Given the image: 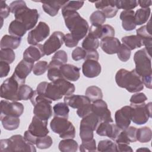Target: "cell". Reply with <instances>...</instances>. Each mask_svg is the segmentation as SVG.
Returning <instances> with one entry per match:
<instances>
[{
  "label": "cell",
  "mask_w": 152,
  "mask_h": 152,
  "mask_svg": "<svg viewBox=\"0 0 152 152\" xmlns=\"http://www.w3.org/2000/svg\"><path fill=\"white\" fill-rule=\"evenodd\" d=\"M74 84L62 78L55 81L40 83L36 91L49 100L56 101L62 98L63 96H70L75 91Z\"/></svg>",
  "instance_id": "1"
},
{
  "label": "cell",
  "mask_w": 152,
  "mask_h": 152,
  "mask_svg": "<svg viewBox=\"0 0 152 152\" xmlns=\"http://www.w3.org/2000/svg\"><path fill=\"white\" fill-rule=\"evenodd\" d=\"M10 8L15 20L23 24L27 30L33 28L37 24L40 17L38 11L27 7L25 1H13L10 4Z\"/></svg>",
  "instance_id": "2"
},
{
  "label": "cell",
  "mask_w": 152,
  "mask_h": 152,
  "mask_svg": "<svg viewBox=\"0 0 152 152\" xmlns=\"http://www.w3.org/2000/svg\"><path fill=\"white\" fill-rule=\"evenodd\" d=\"M135 70L141 77L143 84L149 89L152 88L151 57L145 48L137 51L134 55Z\"/></svg>",
  "instance_id": "3"
},
{
  "label": "cell",
  "mask_w": 152,
  "mask_h": 152,
  "mask_svg": "<svg viewBox=\"0 0 152 152\" xmlns=\"http://www.w3.org/2000/svg\"><path fill=\"white\" fill-rule=\"evenodd\" d=\"M62 14L71 35L78 42L84 38L89 28L87 21L77 11H66Z\"/></svg>",
  "instance_id": "4"
},
{
  "label": "cell",
  "mask_w": 152,
  "mask_h": 152,
  "mask_svg": "<svg viewBox=\"0 0 152 152\" xmlns=\"http://www.w3.org/2000/svg\"><path fill=\"white\" fill-rule=\"evenodd\" d=\"M115 81L119 87L125 88L129 93L138 92L144 88L142 78L135 69L131 71L120 69L116 74Z\"/></svg>",
  "instance_id": "5"
},
{
  "label": "cell",
  "mask_w": 152,
  "mask_h": 152,
  "mask_svg": "<svg viewBox=\"0 0 152 152\" xmlns=\"http://www.w3.org/2000/svg\"><path fill=\"white\" fill-rule=\"evenodd\" d=\"M1 151H36L34 144L21 135H14L0 141Z\"/></svg>",
  "instance_id": "6"
},
{
  "label": "cell",
  "mask_w": 152,
  "mask_h": 152,
  "mask_svg": "<svg viewBox=\"0 0 152 152\" xmlns=\"http://www.w3.org/2000/svg\"><path fill=\"white\" fill-rule=\"evenodd\" d=\"M34 106L33 113L39 118L48 121L52 115V100L39 94L36 90L30 99Z\"/></svg>",
  "instance_id": "7"
},
{
  "label": "cell",
  "mask_w": 152,
  "mask_h": 152,
  "mask_svg": "<svg viewBox=\"0 0 152 152\" xmlns=\"http://www.w3.org/2000/svg\"><path fill=\"white\" fill-rule=\"evenodd\" d=\"M25 82L20 80L14 74L7 78L1 84L0 87L1 97L12 102L20 100L18 93L20 87L24 84Z\"/></svg>",
  "instance_id": "8"
},
{
  "label": "cell",
  "mask_w": 152,
  "mask_h": 152,
  "mask_svg": "<svg viewBox=\"0 0 152 152\" xmlns=\"http://www.w3.org/2000/svg\"><path fill=\"white\" fill-rule=\"evenodd\" d=\"M64 103L74 109H77V114L81 118L91 112V101L86 96L71 94L65 96Z\"/></svg>",
  "instance_id": "9"
},
{
  "label": "cell",
  "mask_w": 152,
  "mask_h": 152,
  "mask_svg": "<svg viewBox=\"0 0 152 152\" xmlns=\"http://www.w3.org/2000/svg\"><path fill=\"white\" fill-rule=\"evenodd\" d=\"M51 129L63 139L74 138L75 136V129L68 118L54 116L50 123Z\"/></svg>",
  "instance_id": "10"
},
{
  "label": "cell",
  "mask_w": 152,
  "mask_h": 152,
  "mask_svg": "<svg viewBox=\"0 0 152 152\" xmlns=\"http://www.w3.org/2000/svg\"><path fill=\"white\" fill-rule=\"evenodd\" d=\"M131 121L137 125H143L151 118V102L131 106Z\"/></svg>",
  "instance_id": "11"
},
{
  "label": "cell",
  "mask_w": 152,
  "mask_h": 152,
  "mask_svg": "<svg viewBox=\"0 0 152 152\" xmlns=\"http://www.w3.org/2000/svg\"><path fill=\"white\" fill-rule=\"evenodd\" d=\"M49 34V26L46 23L40 21L37 26L28 33L27 42L30 45H37L47 38Z\"/></svg>",
  "instance_id": "12"
},
{
  "label": "cell",
  "mask_w": 152,
  "mask_h": 152,
  "mask_svg": "<svg viewBox=\"0 0 152 152\" xmlns=\"http://www.w3.org/2000/svg\"><path fill=\"white\" fill-rule=\"evenodd\" d=\"M65 35L60 31H54L43 44V50L46 55L56 52L63 45Z\"/></svg>",
  "instance_id": "13"
},
{
  "label": "cell",
  "mask_w": 152,
  "mask_h": 152,
  "mask_svg": "<svg viewBox=\"0 0 152 152\" xmlns=\"http://www.w3.org/2000/svg\"><path fill=\"white\" fill-rule=\"evenodd\" d=\"M24 106L17 102L1 101V116H10L19 118L24 112Z\"/></svg>",
  "instance_id": "14"
},
{
  "label": "cell",
  "mask_w": 152,
  "mask_h": 152,
  "mask_svg": "<svg viewBox=\"0 0 152 152\" xmlns=\"http://www.w3.org/2000/svg\"><path fill=\"white\" fill-rule=\"evenodd\" d=\"M91 112L99 118L100 122H113L107 103L102 99L93 102L91 104Z\"/></svg>",
  "instance_id": "15"
},
{
  "label": "cell",
  "mask_w": 152,
  "mask_h": 152,
  "mask_svg": "<svg viewBox=\"0 0 152 152\" xmlns=\"http://www.w3.org/2000/svg\"><path fill=\"white\" fill-rule=\"evenodd\" d=\"M48 121L43 120L34 116L28 126V131L36 138L44 137L49 133L48 128Z\"/></svg>",
  "instance_id": "16"
},
{
  "label": "cell",
  "mask_w": 152,
  "mask_h": 152,
  "mask_svg": "<svg viewBox=\"0 0 152 152\" xmlns=\"http://www.w3.org/2000/svg\"><path fill=\"white\" fill-rule=\"evenodd\" d=\"M96 133L100 136L107 137L112 140H115L122 131L113 122H100L97 126Z\"/></svg>",
  "instance_id": "17"
},
{
  "label": "cell",
  "mask_w": 152,
  "mask_h": 152,
  "mask_svg": "<svg viewBox=\"0 0 152 152\" xmlns=\"http://www.w3.org/2000/svg\"><path fill=\"white\" fill-rule=\"evenodd\" d=\"M115 119L116 125L121 130L128 128L131 121V106H125L118 110L115 114Z\"/></svg>",
  "instance_id": "18"
},
{
  "label": "cell",
  "mask_w": 152,
  "mask_h": 152,
  "mask_svg": "<svg viewBox=\"0 0 152 152\" xmlns=\"http://www.w3.org/2000/svg\"><path fill=\"white\" fill-rule=\"evenodd\" d=\"M95 7L101 11L105 15L106 18L114 17L118 11L116 6V0H104L94 2Z\"/></svg>",
  "instance_id": "19"
},
{
  "label": "cell",
  "mask_w": 152,
  "mask_h": 152,
  "mask_svg": "<svg viewBox=\"0 0 152 152\" xmlns=\"http://www.w3.org/2000/svg\"><path fill=\"white\" fill-rule=\"evenodd\" d=\"M88 34L98 39H103L106 37H114L115 31L114 28L109 24H104L100 26H94L91 25L88 28Z\"/></svg>",
  "instance_id": "20"
},
{
  "label": "cell",
  "mask_w": 152,
  "mask_h": 152,
  "mask_svg": "<svg viewBox=\"0 0 152 152\" xmlns=\"http://www.w3.org/2000/svg\"><path fill=\"white\" fill-rule=\"evenodd\" d=\"M137 35L139 36L142 40L143 45L148 52L151 55V44H152V33H151V20L148 23L140 28H138L136 31Z\"/></svg>",
  "instance_id": "21"
},
{
  "label": "cell",
  "mask_w": 152,
  "mask_h": 152,
  "mask_svg": "<svg viewBox=\"0 0 152 152\" xmlns=\"http://www.w3.org/2000/svg\"><path fill=\"white\" fill-rule=\"evenodd\" d=\"M44 55H45V53L43 50V46L41 44H37L30 46L24 50L23 52V59L34 63Z\"/></svg>",
  "instance_id": "22"
},
{
  "label": "cell",
  "mask_w": 152,
  "mask_h": 152,
  "mask_svg": "<svg viewBox=\"0 0 152 152\" xmlns=\"http://www.w3.org/2000/svg\"><path fill=\"white\" fill-rule=\"evenodd\" d=\"M101 65L96 61L85 60L82 65V71L84 75L87 78H94L101 72Z\"/></svg>",
  "instance_id": "23"
},
{
  "label": "cell",
  "mask_w": 152,
  "mask_h": 152,
  "mask_svg": "<svg viewBox=\"0 0 152 152\" xmlns=\"http://www.w3.org/2000/svg\"><path fill=\"white\" fill-rule=\"evenodd\" d=\"M34 63L22 59L16 66L14 74L20 80L25 82L26 78L33 70Z\"/></svg>",
  "instance_id": "24"
},
{
  "label": "cell",
  "mask_w": 152,
  "mask_h": 152,
  "mask_svg": "<svg viewBox=\"0 0 152 152\" xmlns=\"http://www.w3.org/2000/svg\"><path fill=\"white\" fill-rule=\"evenodd\" d=\"M121 45L119 39L114 37L104 38L101 39L100 42L102 49L109 55L116 53Z\"/></svg>",
  "instance_id": "25"
},
{
  "label": "cell",
  "mask_w": 152,
  "mask_h": 152,
  "mask_svg": "<svg viewBox=\"0 0 152 152\" xmlns=\"http://www.w3.org/2000/svg\"><path fill=\"white\" fill-rule=\"evenodd\" d=\"M63 78L70 81H76L80 78V68L71 64H64L60 68Z\"/></svg>",
  "instance_id": "26"
},
{
  "label": "cell",
  "mask_w": 152,
  "mask_h": 152,
  "mask_svg": "<svg viewBox=\"0 0 152 152\" xmlns=\"http://www.w3.org/2000/svg\"><path fill=\"white\" fill-rule=\"evenodd\" d=\"M134 14V10H124L121 12L120 19L122 21V26L125 30L131 31L136 28Z\"/></svg>",
  "instance_id": "27"
},
{
  "label": "cell",
  "mask_w": 152,
  "mask_h": 152,
  "mask_svg": "<svg viewBox=\"0 0 152 152\" xmlns=\"http://www.w3.org/2000/svg\"><path fill=\"white\" fill-rule=\"evenodd\" d=\"M67 1H39L42 4L43 11L50 16L54 17L58 14L59 10L66 3Z\"/></svg>",
  "instance_id": "28"
},
{
  "label": "cell",
  "mask_w": 152,
  "mask_h": 152,
  "mask_svg": "<svg viewBox=\"0 0 152 152\" xmlns=\"http://www.w3.org/2000/svg\"><path fill=\"white\" fill-rule=\"evenodd\" d=\"M21 42V38L15 37L12 35H4L0 42L1 49H16L19 47Z\"/></svg>",
  "instance_id": "29"
},
{
  "label": "cell",
  "mask_w": 152,
  "mask_h": 152,
  "mask_svg": "<svg viewBox=\"0 0 152 152\" xmlns=\"http://www.w3.org/2000/svg\"><path fill=\"white\" fill-rule=\"evenodd\" d=\"M63 65L60 62L54 60H51L48 65L47 77L51 81H55L60 78H62V74L60 68Z\"/></svg>",
  "instance_id": "30"
},
{
  "label": "cell",
  "mask_w": 152,
  "mask_h": 152,
  "mask_svg": "<svg viewBox=\"0 0 152 152\" xmlns=\"http://www.w3.org/2000/svg\"><path fill=\"white\" fill-rule=\"evenodd\" d=\"M100 122V121L99 118L93 113L91 112L82 118L80 122V128H84L94 131L96 129Z\"/></svg>",
  "instance_id": "31"
},
{
  "label": "cell",
  "mask_w": 152,
  "mask_h": 152,
  "mask_svg": "<svg viewBox=\"0 0 152 152\" xmlns=\"http://www.w3.org/2000/svg\"><path fill=\"white\" fill-rule=\"evenodd\" d=\"M27 31V30L25 26L16 20L12 21L8 27L9 33L12 36L18 37H23Z\"/></svg>",
  "instance_id": "32"
},
{
  "label": "cell",
  "mask_w": 152,
  "mask_h": 152,
  "mask_svg": "<svg viewBox=\"0 0 152 152\" xmlns=\"http://www.w3.org/2000/svg\"><path fill=\"white\" fill-rule=\"evenodd\" d=\"M0 119L5 129L12 131L17 129L19 127L20 123L19 118L10 116H0Z\"/></svg>",
  "instance_id": "33"
},
{
  "label": "cell",
  "mask_w": 152,
  "mask_h": 152,
  "mask_svg": "<svg viewBox=\"0 0 152 152\" xmlns=\"http://www.w3.org/2000/svg\"><path fill=\"white\" fill-rule=\"evenodd\" d=\"M121 40L123 44L127 46L130 50H134L143 46L142 39L137 35L124 36L122 38Z\"/></svg>",
  "instance_id": "34"
},
{
  "label": "cell",
  "mask_w": 152,
  "mask_h": 152,
  "mask_svg": "<svg viewBox=\"0 0 152 152\" xmlns=\"http://www.w3.org/2000/svg\"><path fill=\"white\" fill-rule=\"evenodd\" d=\"M58 148L61 151L75 152L78 150V144L73 138H66L59 142Z\"/></svg>",
  "instance_id": "35"
},
{
  "label": "cell",
  "mask_w": 152,
  "mask_h": 152,
  "mask_svg": "<svg viewBox=\"0 0 152 152\" xmlns=\"http://www.w3.org/2000/svg\"><path fill=\"white\" fill-rule=\"evenodd\" d=\"M150 12L151 10L150 8L137 10L134 14L135 24L140 26L145 23L150 17Z\"/></svg>",
  "instance_id": "36"
},
{
  "label": "cell",
  "mask_w": 152,
  "mask_h": 152,
  "mask_svg": "<svg viewBox=\"0 0 152 152\" xmlns=\"http://www.w3.org/2000/svg\"><path fill=\"white\" fill-rule=\"evenodd\" d=\"M100 45L98 39L88 34L82 42V48L86 50H96Z\"/></svg>",
  "instance_id": "37"
},
{
  "label": "cell",
  "mask_w": 152,
  "mask_h": 152,
  "mask_svg": "<svg viewBox=\"0 0 152 152\" xmlns=\"http://www.w3.org/2000/svg\"><path fill=\"white\" fill-rule=\"evenodd\" d=\"M85 95L93 102L97 100L102 99L103 97L102 90L96 86H91L87 87L85 92Z\"/></svg>",
  "instance_id": "38"
},
{
  "label": "cell",
  "mask_w": 152,
  "mask_h": 152,
  "mask_svg": "<svg viewBox=\"0 0 152 152\" xmlns=\"http://www.w3.org/2000/svg\"><path fill=\"white\" fill-rule=\"evenodd\" d=\"M152 137V132L151 129L147 126H144L137 129V139L141 143L149 142Z\"/></svg>",
  "instance_id": "39"
},
{
  "label": "cell",
  "mask_w": 152,
  "mask_h": 152,
  "mask_svg": "<svg viewBox=\"0 0 152 152\" xmlns=\"http://www.w3.org/2000/svg\"><path fill=\"white\" fill-rule=\"evenodd\" d=\"M55 116L68 118L69 109L65 103H58L53 107Z\"/></svg>",
  "instance_id": "40"
},
{
  "label": "cell",
  "mask_w": 152,
  "mask_h": 152,
  "mask_svg": "<svg viewBox=\"0 0 152 152\" xmlns=\"http://www.w3.org/2000/svg\"><path fill=\"white\" fill-rule=\"evenodd\" d=\"M97 148L98 151H117L116 144L110 140L100 141Z\"/></svg>",
  "instance_id": "41"
},
{
  "label": "cell",
  "mask_w": 152,
  "mask_h": 152,
  "mask_svg": "<svg viewBox=\"0 0 152 152\" xmlns=\"http://www.w3.org/2000/svg\"><path fill=\"white\" fill-rule=\"evenodd\" d=\"M90 21L91 25L94 26H100L106 21V17L101 11L97 10L91 14Z\"/></svg>",
  "instance_id": "42"
},
{
  "label": "cell",
  "mask_w": 152,
  "mask_h": 152,
  "mask_svg": "<svg viewBox=\"0 0 152 152\" xmlns=\"http://www.w3.org/2000/svg\"><path fill=\"white\" fill-rule=\"evenodd\" d=\"M84 2L82 1H67L61 8L62 12L66 11H77L84 5Z\"/></svg>",
  "instance_id": "43"
},
{
  "label": "cell",
  "mask_w": 152,
  "mask_h": 152,
  "mask_svg": "<svg viewBox=\"0 0 152 152\" xmlns=\"http://www.w3.org/2000/svg\"><path fill=\"white\" fill-rule=\"evenodd\" d=\"M15 58V54L12 49H3L0 50V61L5 62L9 64L13 62Z\"/></svg>",
  "instance_id": "44"
},
{
  "label": "cell",
  "mask_w": 152,
  "mask_h": 152,
  "mask_svg": "<svg viewBox=\"0 0 152 152\" xmlns=\"http://www.w3.org/2000/svg\"><path fill=\"white\" fill-rule=\"evenodd\" d=\"M138 5L136 0H116V6L118 9L132 10Z\"/></svg>",
  "instance_id": "45"
},
{
  "label": "cell",
  "mask_w": 152,
  "mask_h": 152,
  "mask_svg": "<svg viewBox=\"0 0 152 152\" xmlns=\"http://www.w3.org/2000/svg\"><path fill=\"white\" fill-rule=\"evenodd\" d=\"M34 91L32 88L26 84H23L20 86L18 97L20 100H27L30 99L33 95Z\"/></svg>",
  "instance_id": "46"
},
{
  "label": "cell",
  "mask_w": 152,
  "mask_h": 152,
  "mask_svg": "<svg viewBox=\"0 0 152 152\" xmlns=\"http://www.w3.org/2000/svg\"><path fill=\"white\" fill-rule=\"evenodd\" d=\"M53 144L52 138L49 135L38 137L36 139V145L39 149H46L49 148Z\"/></svg>",
  "instance_id": "47"
},
{
  "label": "cell",
  "mask_w": 152,
  "mask_h": 152,
  "mask_svg": "<svg viewBox=\"0 0 152 152\" xmlns=\"http://www.w3.org/2000/svg\"><path fill=\"white\" fill-rule=\"evenodd\" d=\"M117 55L118 58L122 62L128 61L131 56V50L125 45H121L118 52Z\"/></svg>",
  "instance_id": "48"
},
{
  "label": "cell",
  "mask_w": 152,
  "mask_h": 152,
  "mask_svg": "<svg viewBox=\"0 0 152 152\" xmlns=\"http://www.w3.org/2000/svg\"><path fill=\"white\" fill-rule=\"evenodd\" d=\"M48 62L45 61H40L34 65L32 71L36 75H41L48 70Z\"/></svg>",
  "instance_id": "49"
},
{
  "label": "cell",
  "mask_w": 152,
  "mask_h": 152,
  "mask_svg": "<svg viewBox=\"0 0 152 152\" xmlns=\"http://www.w3.org/2000/svg\"><path fill=\"white\" fill-rule=\"evenodd\" d=\"M80 151L81 152L97 151V147L95 140L93 138L88 141H82V143L80 146Z\"/></svg>",
  "instance_id": "50"
},
{
  "label": "cell",
  "mask_w": 152,
  "mask_h": 152,
  "mask_svg": "<svg viewBox=\"0 0 152 152\" xmlns=\"http://www.w3.org/2000/svg\"><path fill=\"white\" fill-rule=\"evenodd\" d=\"M147 100V96L145 95L144 93H137L133 94L129 100L131 105L130 106H134V105H139L145 103V102Z\"/></svg>",
  "instance_id": "51"
},
{
  "label": "cell",
  "mask_w": 152,
  "mask_h": 152,
  "mask_svg": "<svg viewBox=\"0 0 152 152\" xmlns=\"http://www.w3.org/2000/svg\"><path fill=\"white\" fill-rule=\"evenodd\" d=\"M125 137L129 142H134L137 141V129L134 126H128L126 129L122 130Z\"/></svg>",
  "instance_id": "52"
},
{
  "label": "cell",
  "mask_w": 152,
  "mask_h": 152,
  "mask_svg": "<svg viewBox=\"0 0 152 152\" xmlns=\"http://www.w3.org/2000/svg\"><path fill=\"white\" fill-rule=\"evenodd\" d=\"M51 60L56 61L58 62H60L62 65H64L66 64L68 61V56L65 51L60 50L56 52V53L52 56Z\"/></svg>",
  "instance_id": "53"
},
{
  "label": "cell",
  "mask_w": 152,
  "mask_h": 152,
  "mask_svg": "<svg viewBox=\"0 0 152 152\" xmlns=\"http://www.w3.org/2000/svg\"><path fill=\"white\" fill-rule=\"evenodd\" d=\"M86 55V51L83 48L77 47L72 52L71 56L73 60L77 61L81 59H84Z\"/></svg>",
  "instance_id": "54"
},
{
  "label": "cell",
  "mask_w": 152,
  "mask_h": 152,
  "mask_svg": "<svg viewBox=\"0 0 152 152\" xmlns=\"http://www.w3.org/2000/svg\"><path fill=\"white\" fill-rule=\"evenodd\" d=\"M80 137L82 141L90 140L93 138V131L88 129L80 128Z\"/></svg>",
  "instance_id": "55"
},
{
  "label": "cell",
  "mask_w": 152,
  "mask_h": 152,
  "mask_svg": "<svg viewBox=\"0 0 152 152\" xmlns=\"http://www.w3.org/2000/svg\"><path fill=\"white\" fill-rule=\"evenodd\" d=\"M10 11V6H8L5 1H1V5H0V17L1 19H5L7 18L9 15Z\"/></svg>",
  "instance_id": "56"
},
{
  "label": "cell",
  "mask_w": 152,
  "mask_h": 152,
  "mask_svg": "<svg viewBox=\"0 0 152 152\" xmlns=\"http://www.w3.org/2000/svg\"><path fill=\"white\" fill-rule=\"evenodd\" d=\"M64 43H65V45L66 47L73 48V47L76 46L78 45V41L77 40L71 35V33H68L66 35H65Z\"/></svg>",
  "instance_id": "57"
},
{
  "label": "cell",
  "mask_w": 152,
  "mask_h": 152,
  "mask_svg": "<svg viewBox=\"0 0 152 152\" xmlns=\"http://www.w3.org/2000/svg\"><path fill=\"white\" fill-rule=\"evenodd\" d=\"M10 71V66L9 64L0 61V77L3 78L8 75Z\"/></svg>",
  "instance_id": "58"
},
{
  "label": "cell",
  "mask_w": 152,
  "mask_h": 152,
  "mask_svg": "<svg viewBox=\"0 0 152 152\" xmlns=\"http://www.w3.org/2000/svg\"><path fill=\"white\" fill-rule=\"evenodd\" d=\"M86 55L84 58V60H94L98 61L99 58V55L96 50H86Z\"/></svg>",
  "instance_id": "59"
},
{
  "label": "cell",
  "mask_w": 152,
  "mask_h": 152,
  "mask_svg": "<svg viewBox=\"0 0 152 152\" xmlns=\"http://www.w3.org/2000/svg\"><path fill=\"white\" fill-rule=\"evenodd\" d=\"M117 151L123 152V151H130L132 152L133 150L129 144H116Z\"/></svg>",
  "instance_id": "60"
},
{
  "label": "cell",
  "mask_w": 152,
  "mask_h": 152,
  "mask_svg": "<svg viewBox=\"0 0 152 152\" xmlns=\"http://www.w3.org/2000/svg\"><path fill=\"white\" fill-rule=\"evenodd\" d=\"M138 4L142 8H147L150 6H151L152 1L149 0V1H138Z\"/></svg>",
  "instance_id": "61"
},
{
  "label": "cell",
  "mask_w": 152,
  "mask_h": 152,
  "mask_svg": "<svg viewBox=\"0 0 152 152\" xmlns=\"http://www.w3.org/2000/svg\"><path fill=\"white\" fill-rule=\"evenodd\" d=\"M140 150H149V151H150V150H148V148H139V149L137 150V151H140Z\"/></svg>",
  "instance_id": "62"
}]
</instances>
